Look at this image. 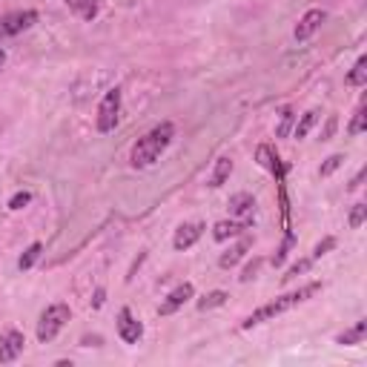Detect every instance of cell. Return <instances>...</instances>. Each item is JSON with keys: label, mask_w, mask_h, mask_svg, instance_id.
<instances>
[{"label": "cell", "mask_w": 367, "mask_h": 367, "mask_svg": "<svg viewBox=\"0 0 367 367\" xmlns=\"http://www.w3.org/2000/svg\"><path fill=\"white\" fill-rule=\"evenodd\" d=\"M172 138H175V127L169 124V120H164V124H158V127H152L144 138L135 141V146H132V152H130V164H132L135 169L152 167V164L161 158V152L172 144Z\"/></svg>", "instance_id": "6da1fadb"}, {"label": "cell", "mask_w": 367, "mask_h": 367, "mask_svg": "<svg viewBox=\"0 0 367 367\" xmlns=\"http://www.w3.org/2000/svg\"><path fill=\"white\" fill-rule=\"evenodd\" d=\"M316 293H321V284H307V287L293 290V293H287V296H279L275 301L264 304V307H258L256 313H250L247 319H244V321H241V330H250V327H258V324H264V321H272L275 316H282V313H287V310L298 307L301 301L313 298Z\"/></svg>", "instance_id": "7a4b0ae2"}, {"label": "cell", "mask_w": 367, "mask_h": 367, "mask_svg": "<svg viewBox=\"0 0 367 367\" xmlns=\"http://www.w3.org/2000/svg\"><path fill=\"white\" fill-rule=\"evenodd\" d=\"M72 319V310L69 304H52V307H46L41 313V321H38V342H52L55 335L64 330V324Z\"/></svg>", "instance_id": "3957f363"}, {"label": "cell", "mask_w": 367, "mask_h": 367, "mask_svg": "<svg viewBox=\"0 0 367 367\" xmlns=\"http://www.w3.org/2000/svg\"><path fill=\"white\" fill-rule=\"evenodd\" d=\"M120 120V89H109L98 106V132H112Z\"/></svg>", "instance_id": "277c9868"}, {"label": "cell", "mask_w": 367, "mask_h": 367, "mask_svg": "<svg viewBox=\"0 0 367 367\" xmlns=\"http://www.w3.org/2000/svg\"><path fill=\"white\" fill-rule=\"evenodd\" d=\"M38 23V12L35 9H23V12H9L0 18V38H15L26 29H32Z\"/></svg>", "instance_id": "5b68a950"}, {"label": "cell", "mask_w": 367, "mask_h": 367, "mask_svg": "<svg viewBox=\"0 0 367 367\" xmlns=\"http://www.w3.org/2000/svg\"><path fill=\"white\" fill-rule=\"evenodd\" d=\"M23 345H26V339L20 330H4L0 333V361L4 364L15 361L23 353Z\"/></svg>", "instance_id": "8992f818"}, {"label": "cell", "mask_w": 367, "mask_h": 367, "mask_svg": "<svg viewBox=\"0 0 367 367\" xmlns=\"http://www.w3.org/2000/svg\"><path fill=\"white\" fill-rule=\"evenodd\" d=\"M118 335H120V339H124L127 345H135L141 335H144V324L132 316L130 307H124V310L118 313Z\"/></svg>", "instance_id": "52a82bcc"}, {"label": "cell", "mask_w": 367, "mask_h": 367, "mask_svg": "<svg viewBox=\"0 0 367 367\" xmlns=\"http://www.w3.org/2000/svg\"><path fill=\"white\" fill-rule=\"evenodd\" d=\"M193 296H195V287H193L190 282L178 284V287H175V290L167 296V301H164L161 307H158V313H161V316H172V313H175V310H181L184 304H187Z\"/></svg>", "instance_id": "ba28073f"}, {"label": "cell", "mask_w": 367, "mask_h": 367, "mask_svg": "<svg viewBox=\"0 0 367 367\" xmlns=\"http://www.w3.org/2000/svg\"><path fill=\"white\" fill-rule=\"evenodd\" d=\"M324 9H310L307 15H304L301 20H298V26H296V41H307V38H313L316 32H319V26L324 23Z\"/></svg>", "instance_id": "9c48e42d"}, {"label": "cell", "mask_w": 367, "mask_h": 367, "mask_svg": "<svg viewBox=\"0 0 367 367\" xmlns=\"http://www.w3.org/2000/svg\"><path fill=\"white\" fill-rule=\"evenodd\" d=\"M204 235V224H181L175 230V238H172V247L181 253V250H190L193 244Z\"/></svg>", "instance_id": "30bf717a"}, {"label": "cell", "mask_w": 367, "mask_h": 367, "mask_svg": "<svg viewBox=\"0 0 367 367\" xmlns=\"http://www.w3.org/2000/svg\"><path fill=\"white\" fill-rule=\"evenodd\" d=\"M258 164L264 167V169H270L279 181H284V164H282V158H279V152H275L272 146H267V144H261L258 146Z\"/></svg>", "instance_id": "8fae6325"}, {"label": "cell", "mask_w": 367, "mask_h": 367, "mask_svg": "<svg viewBox=\"0 0 367 367\" xmlns=\"http://www.w3.org/2000/svg\"><path fill=\"white\" fill-rule=\"evenodd\" d=\"M230 212L244 221H253V212H256V198L250 193H238L230 198Z\"/></svg>", "instance_id": "7c38bea8"}, {"label": "cell", "mask_w": 367, "mask_h": 367, "mask_svg": "<svg viewBox=\"0 0 367 367\" xmlns=\"http://www.w3.org/2000/svg\"><path fill=\"white\" fill-rule=\"evenodd\" d=\"M244 230H250V221H219L216 227H212V238H216V241H227V238L241 235Z\"/></svg>", "instance_id": "4fadbf2b"}, {"label": "cell", "mask_w": 367, "mask_h": 367, "mask_svg": "<svg viewBox=\"0 0 367 367\" xmlns=\"http://www.w3.org/2000/svg\"><path fill=\"white\" fill-rule=\"evenodd\" d=\"M250 247H253V238H244V241H238L235 247H230V250H227V253L219 258V264H221L224 270H227V267H233V264H238V261L244 258V253H247Z\"/></svg>", "instance_id": "5bb4252c"}, {"label": "cell", "mask_w": 367, "mask_h": 367, "mask_svg": "<svg viewBox=\"0 0 367 367\" xmlns=\"http://www.w3.org/2000/svg\"><path fill=\"white\" fill-rule=\"evenodd\" d=\"M230 172H233V158L221 155L216 161V169H212V175H209V187H224V181L230 178Z\"/></svg>", "instance_id": "9a60e30c"}, {"label": "cell", "mask_w": 367, "mask_h": 367, "mask_svg": "<svg viewBox=\"0 0 367 367\" xmlns=\"http://www.w3.org/2000/svg\"><path fill=\"white\" fill-rule=\"evenodd\" d=\"M67 6L81 20H95V15H98V0H67Z\"/></svg>", "instance_id": "2e32d148"}, {"label": "cell", "mask_w": 367, "mask_h": 367, "mask_svg": "<svg viewBox=\"0 0 367 367\" xmlns=\"http://www.w3.org/2000/svg\"><path fill=\"white\" fill-rule=\"evenodd\" d=\"M364 335H367V321L361 319V321H356V327L345 330L342 335H335V345H359Z\"/></svg>", "instance_id": "e0dca14e"}, {"label": "cell", "mask_w": 367, "mask_h": 367, "mask_svg": "<svg viewBox=\"0 0 367 367\" xmlns=\"http://www.w3.org/2000/svg\"><path fill=\"white\" fill-rule=\"evenodd\" d=\"M316 120H319V112L316 109H310V112H304L301 115V120H298V124H296V130H293V135L301 141V138H307V132L316 127Z\"/></svg>", "instance_id": "ac0fdd59"}, {"label": "cell", "mask_w": 367, "mask_h": 367, "mask_svg": "<svg viewBox=\"0 0 367 367\" xmlns=\"http://www.w3.org/2000/svg\"><path fill=\"white\" fill-rule=\"evenodd\" d=\"M347 83H350V86H364V83H367V57H364V55L356 60L353 72L347 75Z\"/></svg>", "instance_id": "d6986e66"}, {"label": "cell", "mask_w": 367, "mask_h": 367, "mask_svg": "<svg viewBox=\"0 0 367 367\" xmlns=\"http://www.w3.org/2000/svg\"><path fill=\"white\" fill-rule=\"evenodd\" d=\"M224 301H227V293H224V290H212V293H207V296L198 301V310H212V307H221Z\"/></svg>", "instance_id": "ffe728a7"}, {"label": "cell", "mask_w": 367, "mask_h": 367, "mask_svg": "<svg viewBox=\"0 0 367 367\" xmlns=\"http://www.w3.org/2000/svg\"><path fill=\"white\" fill-rule=\"evenodd\" d=\"M293 120H296L293 109H290V106H284V109H282V120H279V127H275V138H287V135H290V127H293Z\"/></svg>", "instance_id": "44dd1931"}, {"label": "cell", "mask_w": 367, "mask_h": 367, "mask_svg": "<svg viewBox=\"0 0 367 367\" xmlns=\"http://www.w3.org/2000/svg\"><path fill=\"white\" fill-rule=\"evenodd\" d=\"M41 250H43V244H38V241H35V244H32V247H29V250H26V253L20 256V261H18V267H20V270H29V267H32V264H35V261L41 258Z\"/></svg>", "instance_id": "7402d4cb"}, {"label": "cell", "mask_w": 367, "mask_h": 367, "mask_svg": "<svg viewBox=\"0 0 367 367\" xmlns=\"http://www.w3.org/2000/svg\"><path fill=\"white\" fill-rule=\"evenodd\" d=\"M347 132H350V135H359V132H364V101L356 106V112H353V120H350Z\"/></svg>", "instance_id": "603a6c76"}, {"label": "cell", "mask_w": 367, "mask_h": 367, "mask_svg": "<svg viewBox=\"0 0 367 367\" xmlns=\"http://www.w3.org/2000/svg\"><path fill=\"white\" fill-rule=\"evenodd\" d=\"M364 216H367V204H356V207L350 209V227L359 230V227L364 224Z\"/></svg>", "instance_id": "cb8c5ba5"}, {"label": "cell", "mask_w": 367, "mask_h": 367, "mask_svg": "<svg viewBox=\"0 0 367 367\" xmlns=\"http://www.w3.org/2000/svg\"><path fill=\"white\" fill-rule=\"evenodd\" d=\"M342 164H345V155H330V158H327V161L321 164V169H319V172H321V175L327 178V175H333L335 169H339Z\"/></svg>", "instance_id": "d4e9b609"}, {"label": "cell", "mask_w": 367, "mask_h": 367, "mask_svg": "<svg viewBox=\"0 0 367 367\" xmlns=\"http://www.w3.org/2000/svg\"><path fill=\"white\" fill-rule=\"evenodd\" d=\"M333 247H335V238H333V235H327V238H324L321 244H316V250H313V256H310V258L316 261V258H321L324 253H330Z\"/></svg>", "instance_id": "484cf974"}, {"label": "cell", "mask_w": 367, "mask_h": 367, "mask_svg": "<svg viewBox=\"0 0 367 367\" xmlns=\"http://www.w3.org/2000/svg\"><path fill=\"white\" fill-rule=\"evenodd\" d=\"M29 201H32V193H26V190H23V193H15L12 201H9V209H23Z\"/></svg>", "instance_id": "4316f807"}, {"label": "cell", "mask_w": 367, "mask_h": 367, "mask_svg": "<svg viewBox=\"0 0 367 367\" xmlns=\"http://www.w3.org/2000/svg\"><path fill=\"white\" fill-rule=\"evenodd\" d=\"M313 264V258H304V261H298V264H293L290 270H287V275H284V282H290V279H296V275L298 272H304V270H307Z\"/></svg>", "instance_id": "83f0119b"}, {"label": "cell", "mask_w": 367, "mask_h": 367, "mask_svg": "<svg viewBox=\"0 0 367 367\" xmlns=\"http://www.w3.org/2000/svg\"><path fill=\"white\" fill-rule=\"evenodd\" d=\"M256 270H258V261H256V264H250L247 270H244V275H241V282H250V279H256Z\"/></svg>", "instance_id": "f1b7e54d"}, {"label": "cell", "mask_w": 367, "mask_h": 367, "mask_svg": "<svg viewBox=\"0 0 367 367\" xmlns=\"http://www.w3.org/2000/svg\"><path fill=\"white\" fill-rule=\"evenodd\" d=\"M361 181H364V169H361V172H359V175L353 178V184H350V190H359V187H361Z\"/></svg>", "instance_id": "f546056e"}, {"label": "cell", "mask_w": 367, "mask_h": 367, "mask_svg": "<svg viewBox=\"0 0 367 367\" xmlns=\"http://www.w3.org/2000/svg\"><path fill=\"white\" fill-rule=\"evenodd\" d=\"M92 304H95V307H101V304H104V290L95 293V301H92Z\"/></svg>", "instance_id": "4dcf8cb0"}, {"label": "cell", "mask_w": 367, "mask_h": 367, "mask_svg": "<svg viewBox=\"0 0 367 367\" xmlns=\"http://www.w3.org/2000/svg\"><path fill=\"white\" fill-rule=\"evenodd\" d=\"M333 130H335V118H330V124H327V130H324V135L330 138V135H333Z\"/></svg>", "instance_id": "1f68e13d"}, {"label": "cell", "mask_w": 367, "mask_h": 367, "mask_svg": "<svg viewBox=\"0 0 367 367\" xmlns=\"http://www.w3.org/2000/svg\"><path fill=\"white\" fill-rule=\"evenodd\" d=\"M4 64H6V52L0 49V69H4Z\"/></svg>", "instance_id": "d6a6232c"}]
</instances>
